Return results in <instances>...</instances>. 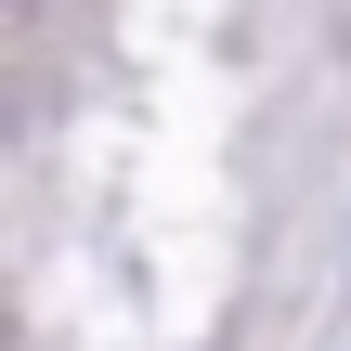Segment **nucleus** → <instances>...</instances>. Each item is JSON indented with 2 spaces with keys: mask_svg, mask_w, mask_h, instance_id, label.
<instances>
[]
</instances>
